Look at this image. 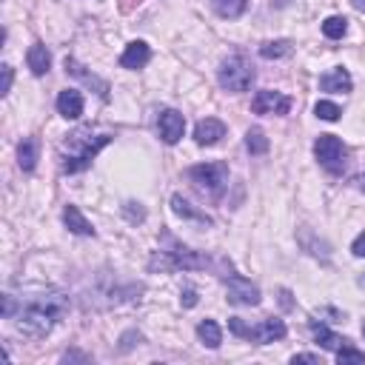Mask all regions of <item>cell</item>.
Instances as JSON below:
<instances>
[{"label":"cell","mask_w":365,"mask_h":365,"mask_svg":"<svg viewBox=\"0 0 365 365\" xmlns=\"http://www.w3.org/2000/svg\"><path fill=\"white\" fill-rule=\"evenodd\" d=\"M69 311V300L60 291H46L41 297H32L21 305V314H17V331L23 337L41 340L46 337L60 317Z\"/></svg>","instance_id":"6da1fadb"},{"label":"cell","mask_w":365,"mask_h":365,"mask_svg":"<svg viewBox=\"0 0 365 365\" xmlns=\"http://www.w3.org/2000/svg\"><path fill=\"white\" fill-rule=\"evenodd\" d=\"M114 140V134L98 126H80L71 134H66V140L60 143V168L66 175H78L91 166V160L98 157V151L106 148Z\"/></svg>","instance_id":"7a4b0ae2"},{"label":"cell","mask_w":365,"mask_h":365,"mask_svg":"<svg viewBox=\"0 0 365 365\" xmlns=\"http://www.w3.org/2000/svg\"><path fill=\"white\" fill-rule=\"evenodd\" d=\"M160 240L166 243V248L148 260V272H197V268H211V260L200 252H191L186 248L171 232H163Z\"/></svg>","instance_id":"3957f363"},{"label":"cell","mask_w":365,"mask_h":365,"mask_svg":"<svg viewBox=\"0 0 365 365\" xmlns=\"http://www.w3.org/2000/svg\"><path fill=\"white\" fill-rule=\"evenodd\" d=\"M257 78V71L252 66V60H248L245 54H232L228 60H223L220 71H217V80L225 91H232V94H240V91H248L252 89Z\"/></svg>","instance_id":"277c9868"},{"label":"cell","mask_w":365,"mask_h":365,"mask_svg":"<svg viewBox=\"0 0 365 365\" xmlns=\"http://www.w3.org/2000/svg\"><path fill=\"white\" fill-rule=\"evenodd\" d=\"M188 180L200 195L206 197H220L228 188V166L225 163H200L188 168Z\"/></svg>","instance_id":"5b68a950"},{"label":"cell","mask_w":365,"mask_h":365,"mask_svg":"<svg viewBox=\"0 0 365 365\" xmlns=\"http://www.w3.org/2000/svg\"><path fill=\"white\" fill-rule=\"evenodd\" d=\"M314 157L329 175H342L345 166H349V148L334 134H320L314 143Z\"/></svg>","instance_id":"8992f818"},{"label":"cell","mask_w":365,"mask_h":365,"mask_svg":"<svg viewBox=\"0 0 365 365\" xmlns=\"http://www.w3.org/2000/svg\"><path fill=\"white\" fill-rule=\"evenodd\" d=\"M225 285H228V300H232V302H237V305H260V288L252 280H245L243 274H228Z\"/></svg>","instance_id":"52a82bcc"},{"label":"cell","mask_w":365,"mask_h":365,"mask_svg":"<svg viewBox=\"0 0 365 365\" xmlns=\"http://www.w3.org/2000/svg\"><path fill=\"white\" fill-rule=\"evenodd\" d=\"M157 131H160V140L175 146L180 143V137L186 134V118L177 109H163L160 118H157Z\"/></svg>","instance_id":"ba28073f"},{"label":"cell","mask_w":365,"mask_h":365,"mask_svg":"<svg viewBox=\"0 0 365 365\" xmlns=\"http://www.w3.org/2000/svg\"><path fill=\"white\" fill-rule=\"evenodd\" d=\"M252 109H254V114H288L291 111V98H285L283 91L263 89L254 94Z\"/></svg>","instance_id":"9c48e42d"},{"label":"cell","mask_w":365,"mask_h":365,"mask_svg":"<svg viewBox=\"0 0 365 365\" xmlns=\"http://www.w3.org/2000/svg\"><path fill=\"white\" fill-rule=\"evenodd\" d=\"M285 334H288L285 322L277 320V317H272V320H263L260 325H254V329L248 331V340H254V342H260V345H268V342L283 340Z\"/></svg>","instance_id":"30bf717a"},{"label":"cell","mask_w":365,"mask_h":365,"mask_svg":"<svg viewBox=\"0 0 365 365\" xmlns=\"http://www.w3.org/2000/svg\"><path fill=\"white\" fill-rule=\"evenodd\" d=\"M148 60H151V46H148L146 41H131V43L126 46V52L120 54V66H123V69H131V71L143 69Z\"/></svg>","instance_id":"8fae6325"},{"label":"cell","mask_w":365,"mask_h":365,"mask_svg":"<svg viewBox=\"0 0 365 365\" xmlns=\"http://www.w3.org/2000/svg\"><path fill=\"white\" fill-rule=\"evenodd\" d=\"M225 137V123L217 120V118H206L195 126V140L197 146H214Z\"/></svg>","instance_id":"7c38bea8"},{"label":"cell","mask_w":365,"mask_h":365,"mask_svg":"<svg viewBox=\"0 0 365 365\" xmlns=\"http://www.w3.org/2000/svg\"><path fill=\"white\" fill-rule=\"evenodd\" d=\"M63 66H66V74H71V78H78V80H83L86 86H94L98 89V94H100V100H109V83L106 80H100L98 74H91V71H86L74 57H66L63 60Z\"/></svg>","instance_id":"4fadbf2b"},{"label":"cell","mask_w":365,"mask_h":365,"mask_svg":"<svg viewBox=\"0 0 365 365\" xmlns=\"http://www.w3.org/2000/svg\"><path fill=\"white\" fill-rule=\"evenodd\" d=\"M57 114L66 120H78L83 114V94L78 89H66L57 94Z\"/></svg>","instance_id":"5bb4252c"},{"label":"cell","mask_w":365,"mask_h":365,"mask_svg":"<svg viewBox=\"0 0 365 365\" xmlns=\"http://www.w3.org/2000/svg\"><path fill=\"white\" fill-rule=\"evenodd\" d=\"M354 80H351V74L345 71L342 66L340 69H331L329 74H322L320 78V89L322 91H331V94H345V91H351Z\"/></svg>","instance_id":"9a60e30c"},{"label":"cell","mask_w":365,"mask_h":365,"mask_svg":"<svg viewBox=\"0 0 365 365\" xmlns=\"http://www.w3.org/2000/svg\"><path fill=\"white\" fill-rule=\"evenodd\" d=\"M26 66H29V71L34 74V78H43V74L52 69V54H49V49L43 43L29 46V52H26Z\"/></svg>","instance_id":"2e32d148"},{"label":"cell","mask_w":365,"mask_h":365,"mask_svg":"<svg viewBox=\"0 0 365 365\" xmlns=\"http://www.w3.org/2000/svg\"><path fill=\"white\" fill-rule=\"evenodd\" d=\"M63 223L71 234H80V237H94V225L80 214L78 206H66L63 208Z\"/></svg>","instance_id":"e0dca14e"},{"label":"cell","mask_w":365,"mask_h":365,"mask_svg":"<svg viewBox=\"0 0 365 365\" xmlns=\"http://www.w3.org/2000/svg\"><path fill=\"white\" fill-rule=\"evenodd\" d=\"M311 334H314V340H317V345H322L325 351H340L345 342L349 340H342L340 334H334L329 325H322V322H311Z\"/></svg>","instance_id":"ac0fdd59"},{"label":"cell","mask_w":365,"mask_h":365,"mask_svg":"<svg viewBox=\"0 0 365 365\" xmlns=\"http://www.w3.org/2000/svg\"><path fill=\"white\" fill-rule=\"evenodd\" d=\"M37 155H41V143H37V137H26L21 146H17V163H21L23 171H34Z\"/></svg>","instance_id":"d6986e66"},{"label":"cell","mask_w":365,"mask_h":365,"mask_svg":"<svg viewBox=\"0 0 365 365\" xmlns=\"http://www.w3.org/2000/svg\"><path fill=\"white\" fill-rule=\"evenodd\" d=\"M197 337H200V342L206 345V349H220V342H223V331H220V325L214 322V320H203L200 325H197Z\"/></svg>","instance_id":"ffe728a7"},{"label":"cell","mask_w":365,"mask_h":365,"mask_svg":"<svg viewBox=\"0 0 365 365\" xmlns=\"http://www.w3.org/2000/svg\"><path fill=\"white\" fill-rule=\"evenodd\" d=\"M171 211H175L177 217H183V220H197V223H211V217H206L203 211H197L195 206H191L183 195H175L171 197Z\"/></svg>","instance_id":"44dd1931"},{"label":"cell","mask_w":365,"mask_h":365,"mask_svg":"<svg viewBox=\"0 0 365 365\" xmlns=\"http://www.w3.org/2000/svg\"><path fill=\"white\" fill-rule=\"evenodd\" d=\"M248 6V0H211V9H214L220 17H225V21H234V17H240Z\"/></svg>","instance_id":"7402d4cb"},{"label":"cell","mask_w":365,"mask_h":365,"mask_svg":"<svg viewBox=\"0 0 365 365\" xmlns=\"http://www.w3.org/2000/svg\"><path fill=\"white\" fill-rule=\"evenodd\" d=\"M294 52V43L291 41H268L260 46V54L265 60H280V57H288Z\"/></svg>","instance_id":"603a6c76"},{"label":"cell","mask_w":365,"mask_h":365,"mask_svg":"<svg viewBox=\"0 0 365 365\" xmlns=\"http://www.w3.org/2000/svg\"><path fill=\"white\" fill-rule=\"evenodd\" d=\"M345 32H349V21H345L342 14L325 17V23H322V34L329 37V41H340V37H345Z\"/></svg>","instance_id":"cb8c5ba5"},{"label":"cell","mask_w":365,"mask_h":365,"mask_svg":"<svg viewBox=\"0 0 365 365\" xmlns=\"http://www.w3.org/2000/svg\"><path fill=\"white\" fill-rule=\"evenodd\" d=\"M245 148L252 151V155H265L268 151V137H265V131L263 129H248L245 131Z\"/></svg>","instance_id":"d4e9b609"},{"label":"cell","mask_w":365,"mask_h":365,"mask_svg":"<svg viewBox=\"0 0 365 365\" xmlns=\"http://www.w3.org/2000/svg\"><path fill=\"white\" fill-rule=\"evenodd\" d=\"M314 114H317L320 120H329V123H334V120H340L342 109H340L337 103H331V100H320V103L314 106Z\"/></svg>","instance_id":"484cf974"},{"label":"cell","mask_w":365,"mask_h":365,"mask_svg":"<svg viewBox=\"0 0 365 365\" xmlns=\"http://www.w3.org/2000/svg\"><path fill=\"white\" fill-rule=\"evenodd\" d=\"M337 362L340 365H365V354L351 349V345H342V349L337 351Z\"/></svg>","instance_id":"4316f807"},{"label":"cell","mask_w":365,"mask_h":365,"mask_svg":"<svg viewBox=\"0 0 365 365\" xmlns=\"http://www.w3.org/2000/svg\"><path fill=\"white\" fill-rule=\"evenodd\" d=\"M123 214H126V220H129V223L137 225V223H143V220H146V208H143L140 203H126V206H123Z\"/></svg>","instance_id":"83f0119b"},{"label":"cell","mask_w":365,"mask_h":365,"mask_svg":"<svg viewBox=\"0 0 365 365\" xmlns=\"http://www.w3.org/2000/svg\"><path fill=\"white\" fill-rule=\"evenodd\" d=\"M228 329H232V334H237V337L248 340V331H252V325H245L240 317H232V320H228Z\"/></svg>","instance_id":"f1b7e54d"},{"label":"cell","mask_w":365,"mask_h":365,"mask_svg":"<svg viewBox=\"0 0 365 365\" xmlns=\"http://www.w3.org/2000/svg\"><path fill=\"white\" fill-rule=\"evenodd\" d=\"M0 69H3V86H0V94H9L12 80H14V71H12V66H9V63H3Z\"/></svg>","instance_id":"f546056e"},{"label":"cell","mask_w":365,"mask_h":365,"mask_svg":"<svg viewBox=\"0 0 365 365\" xmlns=\"http://www.w3.org/2000/svg\"><path fill=\"white\" fill-rule=\"evenodd\" d=\"M180 302L186 305V309H195V305H197V291H195V288H186V291L180 294Z\"/></svg>","instance_id":"4dcf8cb0"},{"label":"cell","mask_w":365,"mask_h":365,"mask_svg":"<svg viewBox=\"0 0 365 365\" xmlns=\"http://www.w3.org/2000/svg\"><path fill=\"white\" fill-rule=\"evenodd\" d=\"M351 252H354V257H365V232L351 243Z\"/></svg>","instance_id":"1f68e13d"},{"label":"cell","mask_w":365,"mask_h":365,"mask_svg":"<svg viewBox=\"0 0 365 365\" xmlns=\"http://www.w3.org/2000/svg\"><path fill=\"white\" fill-rule=\"evenodd\" d=\"M291 362L297 365V362H309V365H320V357L317 354H294L291 357Z\"/></svg>","instance_id":"d6a6232c"},{"label":"cell","mask_w":365,"mask_h":365,"mask_svg":"<svg viewBox=\"0 0 365 365\" xmlns=\"http://www.w3.org/2000/svg\"><path fill=\"white\" fill-rule=\"evenodd\" d=\"M118 6H120V12H131L134 6H140V0H120Z\"/></svg>","instance_id":"836d02e7"},{"label":"cell","mask_w":365,"mask_h":365,"mask_svg":"<svg viewBox=\"0 0 365 365\" xmlns=\"http://www.w3.org/2000/svg\"><path fill=\"white\" fill-rule=\"evenodd\" d=\"M71 360H86V362H89V357H86V354H78V351H71V354H63V362H71Z\"/></svg>","instance_id":"e575fe53"},{"label":"cell","mask_w":365,"mask_h":365,"mask_svg":"<svg viewBox=\"0 0 365 365\" xmlns=\"http://www.w3.org/2000/svg\"><path fill=\"white\" fill-rule=\"evenodd\" d=\"M280 297H283V305H285V309H291V291H285V288H283Z\"/></svg>","instance_id":"d590c367"},{"label":"cell","mask_w":365,"mask_h":365,"mask_svg":"<svg viewBox=\"0 0 365 365\" xmlns=\"http://www.w3.org/2000/svg\"><path fill=\"white\" fill-rule=\"evenodd\" d=\"M351 3H354V9H357V12H362V14H365V0H351Z\"/></svg>","instance_id":"8d00e7d4"},{"label":"cell","mask_w":365,"mask_h":365,"mask_svg":"<svg viewBox=\"0 0 365 365\" xmlns=\"http://www.w3.org/2000/svg\"><path fill=\"white\" fill-rule=\"evenodd\" d=\"M354 186H357V188H360V191H365V175H360V177H357V180H354Z\"/></svg>","instance_id":"74e56055"},{"label":"cell","mask_w":365,"mask_h":365,"mask_svg":"<svg viewBox=\"0 0 365 365\" xmlns=\"http://www.w3.org/2000/svg\"><path fill=\"white\" fill-rule=\"evenodd\" d=\"M362 334H365V322H362Z\"/></svg>","instance_id":"f35d334b"}]
</instances>
